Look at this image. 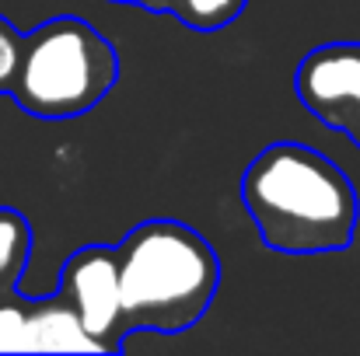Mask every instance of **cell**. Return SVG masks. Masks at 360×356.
<instances>
[{"label": "cell", "mask_w": 360, "mask_h": 356, "mask_svg": "<svg viewBox=\"0 0 360 356\" xmlns=\"http://www.w3.org/2000/svg\"><path fill=\"white\" fill-rule=\"evenodd\" d=\"M18 60H21V42L7 28V21H0V88H11L14 70H18Z\"/></svg>", "instance_id": "10"}, {"label": "cell", "mask_w": 360, "mask_h": 356, "mask_svg": "<svg viewBox=\"0 0 360 356\" xmlns=\"http://www.w3.org/2000/svg\"><path fill=\"white\" fill-rule=\"evenodd\" d=\"M28 244H32V235H28L25 217L14 210H0V286L18 279L28 258Z\"/></svg>", "instance_id": "7"}, {"label": "cell", "mask_w": 360, "mask_h": 356, "mask_svg": "<svg viewBox=\"0 0 360 356\" xmlns=\"http://www.w3.org/2000/svg\"><path fill=\"white\" fill-rule=\"evenodd\" d=\"M21 329H25V308L0 304V353H21Z\"/></svg>", "instance_id": "9"}, {"label": "cell", "mask_w": 360, "mask_h": 356, "mask_svg": "<svg viewBox=\"0 0 360 356\" xmlns=\"http://www.w3.org/2000/svg\"><path fill=\"white\" fill-rule=\"evenodd\" d=\"M294 88L311 116L360 147V42H333L308 53Z\"/></svg>", "instance_id": "4"}, {"label": "cell", "mask_w": 360, "mask_h": 356, "mask_svg": "<svg viewBox=\"0 0 360 356\" xmlns=\"http://www.w3.org/2000/svg\"><path fill=\"white\" fill-rule=\"evenodd\" d=\"M241 199L266 248L276 251H340L357 231L350 178L326 154L301 143L262 150L245 171Z\"/></svg>", "instance_id": "1"}, {"label": "cell", "mask_w": 360, "mask_h": 356, "mask_svg": "<svg viewBox=\"0 0 360 356\" xmlns=\"http://www.w3.org/2000/svg\"><path fill=\"white\" fill-rule=\"evenodd\" d=\"M63 301L77 311L102 350H116L120 332V269L105 248H81L63 269Z\"/></svg>", "instance_id": "5"}, {"label": "cell", "mask_w": 360, "mask_h": 356, "mask_svg": "<svg viewBox=\"0 0 360 356\" xmlns=\"http://www.w3.org/2000/svg\"><path fill=\"white\" fill-rule=\"evenodd\" d=\"M116 81L112 46L81 18L42 25L25 46L14 70V98L25 112L67 119L88 112Z\"/></svg>", "instance_id": "3"}, {"label": "cell", "mask_w": 360, "mask_h": 356, "mask_svg": "<svg viewBox=\"0 0 360 356\" xmlns=\"http://www.w3.org/2000/svg\"><path fill=\"white\" fill-rule=\"evenodd\" d=\"M21 353H102V343L88 336L67 301H49L25 311Z\"/></svg>", "instance_id": "6"}, {"label": "cell", "mask_w": 360, "mask_h": 356, "mask_svg": "<svg viewBox=\"0 0 360 356\" xmlns=\"http://www.w3.org/2000/svg\"><path fill=\"white\" fill-rule=\"evenodd\" d=\"M120 332H186L217 294V255L175 220L140 224L116 251Z\"/></svg>", "instance_id": "2"}, {"label": "cell", "mask_w": 360, "mask_h": 356, "mask_svg": "<svg viewBox=\"0 0 360 356\" xmlns=\"http://www.w3.org/2000/svg\"><path fill=\"white\" fill-rule=\"evenodd\" d=\"M154 4L175 7L179 18L196 28H221L245 7V0H154Z\"/></svg>", "instance_id": "8"}]
</instances>
